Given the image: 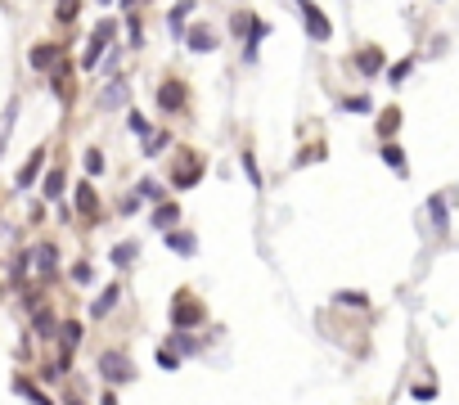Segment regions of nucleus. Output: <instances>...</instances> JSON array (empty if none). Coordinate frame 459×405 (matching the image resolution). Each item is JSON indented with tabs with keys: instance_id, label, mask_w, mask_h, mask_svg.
<instances>
[{
	"instance_id": "33",
	"label": "nucleus",
	"mask_w": 459,
	"mask_h": 405,
	"mask_svg": "<svg viewBox=\"0 0 459 405\" xmlns=\"http://www.w3.org/2000/svg\"><path fill=\"white\" fill-rule=\"evenodd\" d=\"M432 396H437V387H432V383H428V387L419 383V387H415V401H432Z\"/></svg>"
},
{
	"instance_id": "29",
	"label": "nucleus",
	"mask_w": 459,
	"mask_h": 405,
	"mask_svg": "<svg viewBox=\"0 0 459 405\" xmlns=\"http://www.w3.org/2000/svg\"><path fill=\"white\" fill-rule=\"evenodd\" d=\"M54 14H59V23H73L77 18V0H59V10Z\"/></svg>"
},
{
	"instance_id": "7",
	"label": "nucleus",
	"mask_w": 459,
	"mask_h": 405,
	"mask_svg": "<svg viewBox=\"0 0 459 405\" xmlns=\"http://www.w3.org/2000/svg\"><path fill=\"white\" fill-rule=\"evenodd\" d=\"M36 266V275H54V261H59V252H54V244H41V248H32V257H27Z\"/></svg>"
},
{
	"instance_id": "26",
	"label": "nucleus",
	"mask_w": 459,
	"mask_h": 405,
	"mask_svg": "<svg viewBox=\"0 0 459 405\" xmlns=\"http://www.w3.org/2000/svg\"><path fill=\"white\" fill-rule=\"evenodd\" d=\"M244 171H248V181H252V190H261V171H257V158L244 149Z\"/></svg>"
},
{
	"instance_id": "14",
	"label": "nucleus",
	"mask_w": 459,
	"mask_h": 405,
	"mask_svg": "<svg viewBox=\"0 0 459 405\" xmlns=\"http://www.w3.org/2000/svg\"><path fill=\"white\" fill-rule=\"evenodd\" d=\"M356 68H360L365 77H374L378 68H383V50H378V45H365V50L356 54Z\"/></svg>"
},
{
	"instance_id": "35",
	"label": "nucleus",
	"mask_w": 459,
	"mask_h": 405,
	"mask_svg": "<svg viewBox=\"0 0 459 405\" xmlns=\"http://www.w3.org/2000/svg\"><path fill=\"white\" fill-rule=\"evenodd\" d=\"M162 144H167V135H149V144H144V153H149V158H153V153H158Z\"/></svg>"
},
{
	"instance_id": "24",
	"label": "nucleus",
	"mask_w": 459,
	"mask_h": 405,
	"mask_svg": "<svg viewBox=\"0 0 459 405\" xmlns=\"http://www.w3.org/2000/svg\"><path fill=\"white\" fill-rule=\"evenodd\" d=\"M158 365H162L167 374H176V369H181V352H171V347H158Z\"/></svg>"
},
{
	"instance_id": "22",
	"label": "nucleus",
	"mask_w": 459,
	"mask_h": 405,
	"mask_svg": "<svg viewBox=\"0 0 459 405\" xmlns=\"http://www.w3.org/2000/svg\"><path fill=\"white\" fill-rule=\"evenodd\" d=\"M176 216H181V207H176V202H162L158 212H153V225H158V230H167V225H176Z\"/></svg>"
},
{
	"instance_id": "36",
	"label": "nucleus",
	"mask_w": 459,
	"mask_h": 405,
	"mask_svg": "<svg viewBox=\"0 0 459 405\" xmlns=\"http://www.w3.org/2000/svg\"><path fill=\"white\" fill-rule=\"evenodd\" d=\"M99 405H118V396H113V392H104V396H99Z\"/></svg>"
},
{
	"instance_id": "8",
	"label": "nucleus",
	"mask_w": 459,
	"mask_h": 405,
	"mask_svg": "<svg viewBox=\"0 0 459 405\" xmlns=\"http://www.w3.org/2000/svg\"><path fill=\"white\" fill-rule=\"evenodd\" d=\"M185 36H189V50L194 54H212L216 50V32H212V27H189Z\"/></svg>"
},
{
	"instance_id": "34",
	"label": "nucleus",
	"mask_w": 459,
	"mask_h": 405,
	"mask_svg": "<svg viewBox=\"0 0 459 405\" xmlns=\"http://www.w3.org/2000/svg\"><path fill=\"white\" fill-rule=\"evenodd\" d=\"M36 329H41V338H54V320H50V315H36Z\"/></svg>"
},
{
	"instance_id": "12",
	"label": "nucleus",
	"mask_w": 459,
	"mask_h": 405,
	"mask_svg": "<svg viewBox=\"0 0 459 405\" xmlns=\"http://www.w3.org/2000/svg\"><path fill=\"white\" fill-rule=\"evenodd\" d=\"M118 302H122V288H118V284H108L104 293H99V298H95V306H90V315H95V320H104V315H108V311H113V306H118Z\"/></svg>"
},
{
	"instance_id": "30",
	"label": "nucleus",
	"mask_w": 459,
	"mask_h": 405,
	"mask_svg": "<svg viewBox=\"0 0 459 405\" xmlns=\"http://www.w3.org/2000/svg\"><path fill=\"white\" fill-rule=\"evenodd\" d=\"M73 279H77V284H90V279H95V270L86 266V261H77V266H73Z\"/></svg>"
},
{
	"instance_id": "16",
	"label": "nucleus",
	"mask_w": 459,
	"mask_h": 405,
	"mask_svg": "<svg viewBox=\"0 0 459 405\" xmlns=\"http://www.w3.org/2000/svg\"><path fill=\"white\" fill-rule=\"evenodd\" d=\"M189 10H194V0H181V5H171V14H167V27L176 36L185 32V18H189Z\"/></svg>"
},
{
	"instance_id": "28",
	"label": "nucleus",
	"mask_w": 459,
	"mask_h": 405,
	"mask_svg": "<svg viewBox=\"0 0 459 405\" xmlns=\"http://www.w3.org/2000/svg\"><path fill=\"white\" fill-rule=\"evenodd\" d=\"M127 127H131V131H135V135H144V140H149V135H153V131H149V122L140 118V113H131V118H127Z\"/></svg>"
},
{
	"instance_id": "21",
	"label": "nucleus",
	"mask_w": 459,
	"mask_h": 405,
	"mask_svg": "<svg viewBox=\"0 0 459 405\" xmlns=\"http://www.w3.org/2000/svg\"><path fill=\"white\" fill-rule=\"evenodd\" d=\"M167 248H176L181 257L194 252V235H185V230H167Z\"/></svg>"
},
{
	"instance_id": "31",
	"label": "nucleus",
	"mask_w": 459,
	"mask_h": 405,
	"mask_svg": "<svg viewBox=\"0 0 459 405\" xmlns=\"http://www.w3.org/2000/svg\"><path fill=\"white\" fill-rule=\"evenodd\" d=\"M410 68H415V59H401V64H392V73H387V77L401 81V77H410Z\"/></svg>"
},
{
	"instance_id": "15",
	"label": "nucleus",
	"mask_w": 459,
	"mask_h": 405,
	"mask_svg": "<svg viewBox=\"0 0 459 405\" xmlns=\"http://www.w3.org/2000/svg\"><path fill=\"white\" fill-rule=\"evenodd\" d=\"M383 162L396 171V176H406V149L401 144H392V140H383Z\"/></svg>"
},
{
	"instance_id": "10",
	"label": "nucleus",
	"mask_w": 459,
	"mask_h": 405,
	"mask_svg": "<svg viewBox=\"0 0 459 405\" xmlns=\"http://www.w3.org/2000/svg\"><path fill=\"white\" fill-rule=\"evenodd\" d=\"M59 59H64V45H50V41H45V45H36V50H32V59H27V64H32V68H54Z\"/></svg>"
},
{
	"instance_id": "17",
	"label": "nucleus",
	"mask_w": 459,
	"mask_h": 405,
	"mask_svg": "<svg viewBox=\"0 0 459 405\" xmlns=\"http://www.w3.org/2000/svg\"><path fill=\"white\" fill-rule=\"evenodd\" d=\"M77 212H81V216H99V198H95V190H90V185H81V190H77Z\"/></svg>"
},
{
	"instance_id": "23",
	"label": "nucleus",
	"mask_w": 459,
	"mask_h": 405,
	"mask_svg": "<svg viewBox=\"0 0 459 405\" xmlns=\"http://www.w3.org/2000/svg\"><path fill=\"white\" fill-rule=\"evenodd\" d=\"M396 127H401V113H396V108H387L383 118H378V135L392 140V135H396Z\"/></svg>"
},
{
	"instance_id": "2",
	"label": "nucleus",
	"mask_w": 459,
	"mask_h": 405,
	"mask_svg": "<svg viewBox=\"0 0 459 405\" xmlns=\"http://www.w3.org/2000/svg\"><path fill=\"white\" fill-rule=\"evenodd\" d=\"M99 374H104V383H131L135 378V365H131L127 352H99Z\"/></svg>"
},
{
	"instance_id": "25",
	"label": "nucleus",
	"mask_w": 459,
	"mask_h": 405,
	"mask_svg": "<svg viewBox=\"0 0 459 405\" xmlns=\"http://www.w3.org/2000/svg\"><path fill=\"white\" fill-rule=\"evenodd\" d=\"M64 194V171H50L45 176V198H59Z\"/></svg>"
},
{
	"instance_id": "27",
	"label": "nucleus",
	"mask_w": 459,
	"mask_h": 405,
	"mask_svg": "<svg viewBox=\"0 0 459 405\" xmlns=\"http://www.w3.org/2000/svg\"><path fill=\"white\" fill-rule=\"evenodd\" d=\"M86 171H90V176L104 171V153H99V149H86Z\"/></svg>"
},
{
	"instance_id": "19",
	"label": "nucleus",
	"mask_w": 459,
	"mask_h": 405,
	"mask_svg": "<svg viewBox=\"0 0 459 405\" xmlns=\"http://www.w3.org/2000/svg\"><path fill=\"white\" fill-rule=\"evenodd\" d=\"M127 90H131L127 81H113V86H108V90H104V95H99V108H118L122 99H127Z\"/></svg>"
},
{
	"instance_id": "6",
	"label": "nucleus",
	"mask_w": 459,
	"mask_h": 405,
	"mask_svg": "<svg viewBox=\"0 0 459 405\" xmlns=\"http://www.w3.org/2000/svg\"><path fill=\"white\" fill-rule=\"evenodd\" d=\"M77 342H81V324H77V320H68L64 329H59V347H64V361H59V365H64V369H68V361H73Z\"/></svg>"
},
{
	"instance_id": "13",
	"label": "nucleus",
	"mask_w": 459,
	"mask_h": 405,
	"mask_svg": "<svg viewBox=\"0 0 459 405\" xmlns=\"http://www.w3.org/2000/svg\"><path fill=\"white\" fill-rule=\"evenodd\" d=\"M108 261H113V266H118V270L135 266V261H140V244H131V239H127V244H118V248H113V252H108Z\"/></svg>"
},
{
	"instance_id": "1",
	"label": "nucleus",
	"mask_w": 459,
	"mask_h": 405,
	"mask_svg": "<svg viewBox=\"0 0 459 405\" xmlns=\"http://www.w3.org/2000/svg\"><path fill=\"white\" fill-rule=\"evenodd\" d=\"M167 315H171V329H185V333H189V329H198V324L207 320V306L194 298L189 288H181V293L171 298V311H167Z\"/></svg>"
},
{
	"instance_id": "11",
	"label": "nucleus",
	"mask_w": 459,
	"mask_h": 405,
	"mask_svg": "<svg viewBox=\"0 0 459 405\" xmlns=\"http://www.w3.org/2000/svg\"><path fill=\"white\" fill-rule=\"evenodd\" d=\"M158 104H162V113H176V108L185 104V86H181V81H167V86L158 90Z\"/></svg>"
},
{
	"instance_id": "3",
	"label": "nucleus",
	"mask_w": 459,
	"mask_h": 405,
	"mask_svg": "<svg viewBox=\"0 0 459 405\" xmlns=\"http://www.w3.org/2000/svg\"><path fill=\"white\" fill-rule=\"evenodd\" d=\"M181 158H185V162H181V171L171 176V190H189V185L198 181V176H203V162L194 158L189 149H181Z\"/></svg>"
},
{
	"instance_id": "5",
	"label": "nucleus",
	"mask_w": 459,
	"mask_h": 405,
	"mask_svg": "<svg viewBox=\"0 0 459 405\" xmlns=\"http://www.w3.org/2000/svg\"><path fill=\"white\" fill-rule=\"evenodd\" d=\"M302 18H306V32L315 36V41H329L333 27H329V18H324V14L315 10V5H302Z\"/></svg>"
},
{
	"instance_id": "18",
	"label": "nucleus",
	"mask_w": 459,
	"mask_h": 405,
	"mask_svg": "<svg viewBox=\"0 0 459 405\" xmlns=\"http://www.w3.org/2000/svg\"><path fill=\"white\" fill-rule=\"evenodd\" d=\"M333 302H338V306H356V311L369 306V298H365L360 288H342V293H333Z\"/></svg>"
},
{
	"instance_id": "9",
	"label": "nucleus",
	"mask_w": 459,
	"mask_h": 405,
	"mask_svg": "<svg viewBox=\"0 0 459 405\" xmlns=\"http://www.w3.org/2000/svg\"><path fill=\"white\" fill-rule=\"evenodd\" d=\"M428 216H432V230H437V235H446V230H450V212H446V198H441V194L428 198Z\"/></svg>"
},
{
	"instance_id": "20",
	"label": "nucleus",
	"mask_w": 459,
	"mask_h": 405,
	"mask_svg": "<svg viewBox=\"0 0 459 405\" xmlns=\"http://www.w3.org/2000/svg\"><path fill=\"white\" fill-rule=\"evenodd\" d=\"M41 162H45V149H36V153H32V158H27V167H23V171H18V185H23V190H27V185H32V181H36V171H41Z\"/></svg>"
},
{
	"instance_id": "4",
	"label": "nucleus",
	"mask_w": 459,
	"mask_h": 405,
	"mask_svg": "<svg viewBox=\"0 0 459 405\" xmlns=\"http://www.w3.org/2000/svg\"><path fill=\"white\" fill-rule=\"evenodd\" d=\"M113 32H118V27H113V18H104L95 27V32H90V50H86V68H95L99 64V54H104V45L113 41Z\"/></svg>"
},
{
	"instance_id": "32",
	"label": "nucleus",
	"mask_w": 459,
	"mask_h": 405,
	"mask_svg": "<svg viewBox=\"0 0 459 405\" xmlns=\"http://www.w3.org/2000/svg\"><path fill=\"white\" fill-rule=\"evenodd\" d=\"M140 194H144V198H162V185L158 181H140Z\"/></svg>"
}]
</instances>
